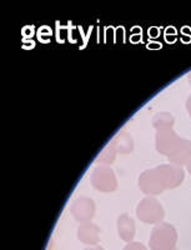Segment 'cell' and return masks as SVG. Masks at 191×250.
Masks as SVG:
<instances>
[{
    "label": "cell",
    "mask_w": 191,
    "mask_h": 250,
    "mask_svg": "<svg viewBox=\"0 0 191 250\" xmlns=\"http://www.w3.org/2000/svg\"><path fill=\"white\" fill-rule=\"evenodd\" d=\"M185 179V171L181 167L172 164L159 165L154 169H148L140 174L137 185L148 196H155L165 190H172L180 187Z\"/></svg>",
    "instance_id": "6da1fadb"
},
{
    "label": "cell",
    "mask_w": 191,
    "mask_h": 250,
    "mask_svg": "<svg viewBox=\"0 0 191 250\" xmlns=\"http://www.w3.org/2000/svg\"><path fill=\"white\" fill-rule=\"evenodd\" d=\"M177 231L174 225L163 222L153 228L149 247L152 250H176Z\"/></svg>",
    "instance_id": "7a4b0ae2"
},
{
    "label": "cell",
    "mask_w": 191,
    "mask_h": 250,
    "mask_svg": "<svg viewBox=\"0 0 191 250\" xmlns=\"http://www.w3.org/2000/svg\"><path fill=\"white\" fill-rule=\"evenodd\" d=\"M136 216L140 222L145 224L157 225L164 222L165 210L163 205L154 196H146L143 200H140L136 208Z\"/></svg>",
    "instance_id": "3957f363"
},
{
    "label": "cell",
    "mask_w": 191,
    "mask_h": 250,
    "mask_svg": "<svg viewBox=\"0 0 191 250\" xmlns=\"http://www.w3.org/2000/svg\"><path fill=\"white\" fill-rule=\"evenodd\" d=\"M90 184L97 191L113 193L117 189L116 175L110 167H96L90 176Z\"/></svg>",
    "instance_id": "277c9868"
},
{
    "label": "cell",
    "mask_w": 191,
    "mask_h": 250,
    "mask_svg": "<svg viewBox=\"0 0 191 250\" xmlns=\"http://www.w3.org/2000/svg\"><path fill=\"white\" fill-rule=\"evenodd\" d=\"M181 140H183V138H180L175 133L174 129L157 130L156 135H155V146H156L157 153L168 158L179 146Z\"/></svg>",
    "instance_id": "5b68a950"
},
{
    "label": "cell",
    "mask_w": 191,
    "mask_h": 250,
    "mask_svg": "<svg viewBox=\"0 0 191 250\" xmlns=\"http://www.w3.org/2000/svg\"><path fill=\"white\" fill-rule=\"evenodd\" d=\"M95 210H96L95 202L88 196H80L74 200L70 207V213L80 224L92 222V219L95 215Z\"/></svg>",
    "instance_id": "8992f818"
},
{
    "label": "cell",
    "mask_w": 191,
    "mask_h": 250,
    "mask_svg": "<svg viewBox=\"0 0 191 250\" xmlns=\"http://www.w3.org/2000/svg\"><path fill=\"white\" fill-rule=\"evenodd\" d=\"M100 228L94 223H83L77 228V239L85 245L96 247L100 242Z\"/></svg>",
    "instance_id": "52a82bcc"
},
{
    "label": "cell",
    "mask_w": 191,
    "mask_h": 250,
    "mask_svg": "<svg viewBox=\"0 0 191 250\" xmlns=\"http://www.w3.org/2000/svg\"><path fill=\"white\" fill-rule=\"evenodd\" d=\"M117 234H119L120 239L126 243H132L134 239L135 233H136V225L129 214L123 213L120 214L117 218Z\"/></svg>",
    "instance_id": "ba28073f"
},
{
    "label": "cell",
    "mask_w": 191,
    "mask_h": 250,
    "mask_svg": "<svg viewBox=\"0 0 191 250\" xmlns=\"http://www.w3.org/2000/svg\"><path fill=\"white\" fill-rule=\"evenodd\" d=\"M191 159V142L188 139H183L176 149L168 156L170 164L177 165L183 168L184 165L189 163Z\"/></svg>",
    "instance_id": "9c48e42d"
},
{
    "label": "cell",
    "mask_w": 191,
    "mask_h": 250,
    "mask_svg": "<svg viewBox=\"0 0 191 250\" xmlns=\"http://www.w3.org/2000/svg\"><path fill=\"white\" fill-rule=\"evenodd\" d=\"M114 150L116 151L117 154H128L133 153L134 150V140H133L132 135L128 133V131H119L114 137V139L110 143Z\"/></svg>",
    "instance_id": "30bf717a"
},
{
    "label": "cell",
    "mask_w": 191,
    "mask_h": 250,
    "mask_svg": "<svg viewBox=\"0 0 191 250\" xmlns=\"http://www.w3.org/2000/svg\"><path fill=\"white\" fill-rule=\"evenodd\" d=\"M153 126L155 130H164V129H172L175 124V118L169 111H160L153 117Z\"/></svg>",
    "instance_id": "8fae6325"
},
{
    "label": "cell",
    "mask_w": 191,
    "mask_h": 250,
    "mask_svg": "<svg viewBox=\"0 0 191 250\" xmlns=\"http://www.w3.org/2000/svg\"><path fill=\"white\" fill-rule=\"evenodd\" d=\"M116 155H117L116 151L114 150V148H113L112 145L109 144L108 146H106V148L99 154V156H97L95 162H96L97 164H103L104 167H109V165L113 164V163L115 162Z\"/></svg>",
    "instance_id": "7c38bea8"
},
{
    "label": "cell",
    "mask_w": 191,
    "mask_h": 250,
    "mask_svg": "<svg viewBox=\"0 0 191 250\" xmlns=\"http://www.w3.org/2000/svg\"><path fill=\"white\" fill-rule=\"evenodd\" d=\"M123 250H148V249H146V247L143 244V243L132 242V243H128V244L124 247Z\"/></svg>",
    "instance_id": "4fadbf2b"
},
{
    "label": "cell",
    "mask_w": 191,
    "mask_h": 250,
    "mask_svg": "<svg viewBox=\"0 0 191 250\" xmlns=\"http://www.w3.org/2000/svg\"><path fill=\"white\" fill-rule=\"evenodd\" d=\"M186 110H188L189 115H190L191 118V95L188 98V100H186Z\"/></svg>",
    "instance_id": "5bb4252c"
},
{
    "label": "cell",
    "mask_w": 191,
    "mask_h": 250,
    "mask_svg": "<svg viewBox=\"0 0 191 250\" xmlns=\"http://www.w3.org/2000/svg\"><path fill=\"white\" fill-rule=\"evenodd\" d=\"M84 250H105L104 249V248H101V247H92V248H86V249H84Z\"/></svg>",
    "instance_id": "9a60e30c"
},
{
    "label": "cell",
    "mask_w": 191,
    "mask_h": 250,
    "mask_svg": "<svg viewBox=\"0 0 191 250\" xmlns=\"http://www.w3.org/2000/svg\"><path fill=\"white\" fill-rule=\"evenodd\" d=\"M186 169H188L189 174H190V175H191V159L189 160V163H188V164H186Z\"/></svg>",
    "instance_id": "2e32d148"
},
{
    "label": "cell",
    "mask_w": 191,
    "mask_h": 250,
    "mask_svg": "<svg viewBox=\"0 0 191 250\" xmlns=\"http://www.w3.org/2000/svg\"><path fill=\"white\" fill-rule=\"evenodd\" d=\"M188 80H189V84H190V86H191V71L188 74Z\"/></svg>",
    "instance_id": "e0dca14e"
}]
</instances>
